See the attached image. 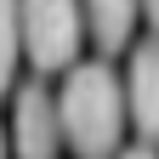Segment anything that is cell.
Segmentation results:
<instances>
[{
  "mask_svg": "<svg viewBox=\"0 0 159 159\" xmlns=\"http://www.w3.org/2000/svg\"><path fill=\"white\" fill-rule=\"evenodd\" d=\"M57 114H63V136L80 159H114L131 108H125V85L108 63H74L57 91Z\"/></svg>",
  "mask_w": 159,
  "mask_h": 159,
  "instance_id": "obj_1",
  "label": "cell"
},
{
  "mask_svg": "<svg viewBox=\"0 0 159 159\" xmlns=\"http://www.w3.org/2000/svg\"><path fill=\"white\" fill-rule=\"evenodd\" d=\"M80 34H85V6L80 0H23V51L40 74L74 68Z\"/></svg>",
  "mask_w": 159,
  "mask_h": 159,
  "instance_id": "obj_2",
  "label": "cell"
},
{
  "mask_svg": "<svg viewBox=\"0 0 159 159\" xmlns=\"http://www.w3.org/2000/svg\"><path fill=\"white\" fill-rule=\"evenodd\" d=\"M63 114H57V97L40 85H23L11 102V153L17 159H57L63 153Z\"/></svg>",
  "mask_w": 159,
  "mask_h": 159,
  "instance_id": "obj_3",
  "label": "cell"
},
{
  "mask_svg": "<svg viewBox=\"0 0 159 159\" xmlns=\"http://www.w3.org/2000/svg\"><path fill=\"white\" fill-rule=\"evenodd\" d=\"M125 108H131L136 136L153 148V142H159V40H142V46L131 51V68H125Z\"/></svg>",
  "mask_w": 159,
  "mask_h": 159,
  "instance_id": "obj_4",
  "label": "cell"
},
{
  "mask_svg": "<svg viewBox=\"0 0 159 159\" xmlns=\"http://www.w3.org/2000/svg\"><path fill=\"white\" fill-rule=\"evenodd\" d=\"M85 6V34L102 51H125L136 34V17H142V0H80Z\"/></svg>",
  "mask_w": 159,
  "mask_h": 159,
  "instance_id": "obj_5",
  "label": "cell"
},
{
  "mask_svg": "<svg viewBox=\"0 0 159 159\" xmlns=\"http://www.w3.org/2000/svg\"><path fill=\"white\" fill-rule=\"evenodd\" d=\"M17 57H23V0H0V97L11 91Z\"/></svg>",
  "mask_w": 159,
  "mask_h": 159,
  "instance_id": "obj_6",
  "label": "cell"
},
{
  "mask_svg": "<svg viewBox=\"0 0 159 159\" xmlns=\"http://www.w3.org/2000/svg\"><path fill=\"white\" fill-rule=\"evenodd\" d=\"M142 17H148V29H153V40H159V0H142Z\"/></svg>",
  "mask_w": 159,
  "mask_h": 159,
  "instance_id": "obj_7",
  "label": "cell"
},
{
  "mask_svg": "<svg viewBox=\"0 0 159 159\" xmlns=\"http://www.w3.org/2000/svg\"><path fill=\"white\" fill-rule=\"evenodd\" d=\"M119 159H159V153H153V148L142 142V148H125V153H119Z\"/></svg>",
  "mask_w": 159,
  "mask_h": 159,
  "instance_id": "obj_8",
  "label": "cell"
},
{
  "mask_svg": "<svg viewBox=\"0 0 159 159\" xmlns=\"http://www.w3.org/2000/svg\"><path fill=\"white\" fill-rule=\"evenodd\" d=\"M6 148H11V142H6V131H0V159H6Z\"/></svg>",
  "mask_w": 159,
  "mask_h": 159,
  "instance_id": "obj_9",
  "label": "cell"
}]
</instances>
